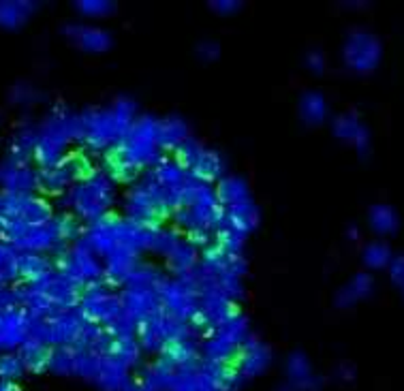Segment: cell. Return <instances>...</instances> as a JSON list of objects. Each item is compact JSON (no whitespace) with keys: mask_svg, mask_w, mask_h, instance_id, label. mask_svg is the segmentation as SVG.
Masks as SVG:
<instances>
[{"mask_svg":"<svg viewBox=\"0 0 404 391\" xmlns=\"http://www.w3.org/2000/svg\"><path fill=\"white\" fill-rule=\"evenodd\" d=\"M24 372V364L17 355H0V378L5 383L17 381Z\"/></svg>","mask_w":404,"mask_h":391,"instance_id":"e0dca14e","label":"cell"},{"mask_svg":"<svg viewBox=\"0 0 404 391\" xmlns=\"http://www.w3.org/2000/svg\"><path fill=\"white\" fill-rule=\"evenodd\" d=\"M5 287V281H3V278H0V289H3Z\"/></svg>","mask_w":404,"mask_h":391,"instance_id":"603a6c76","label":"cell"},{"mask_svg":"<svg viewBox=\"0 0 404 391\" xmlns=\"http://www.w3.org/2000/svg\"><path fill=\"white\" fill-rule=\"evenodd\" d=\"M69 37H73L81 47L90 51H103L109 45V37L103 31H95V28H83V26H69Z\"/></svg>","mask_w":404,"mask_h":391,"instance_id":"5b68a950","label":"cell"},{"mask_svg":"<svg viewBox=\"0 0 404 391\" xmlns=\"http://www.w3.org/2000/svg\"><path fill=\"white\" fill-rule=\"evenodd\" d=\"M77 9L86 11L88 15H105L109 9H113V5L111 3H81L77 5Z\"/></svg>","mask_w":404,"mask_h":391,"instance_id":"44dd1931","label":"cell"},{"mask_svg":"<svg viewBox=\"0 0 404 391\" xmlns=\"http://www.w3.org/2000/svg\"><path fill=\"white\" fill-rule=\"evenodd\" d=\"M19 303V295L17 289H0V313L7 310H15V306Z\"/></svg>","mask_w":404,"mask_h":391,"instance_id":"ffe728a7","label":"cell"},{"mask_svg":"<svg viewBox=\"0 0 404 391\" xmlns=\"http://www.w3.org/2000/svg\"><path fill=\"white\" fill-rule=\"evenodd\" d=\"M60 169L65 172V176L71 180V178H92V163H90V158L86 156V154H71V156H67L63 163H60Z\"/></svg>","mask_w":404,"mask_h":391,"instance_id":"7c38bea8","label":"cell"},{"mask_svg":"<svg viewBox=\"0 0 404 391\" xmlns=\"http://www.w3.org/2000/svg\"><path fill=\"white\" fill-rule=\"evenodd\" d=\"M28 315L15 310L0 313V351L22 347L28 340Z\"/></svg>","mask_w":404,"mask_h":391,"instance_id":"7a4b0ae2","label":"cell"},{"mask_svg":"<svg viewBox=\"0 0 404 391\" xmlns=\"http://www.w3.org/2000/svg\"><path fill=\"white\" fill-rule=\"evenodd\" d=\"M323 111H325V105H323V99L319 94H306L304 101H302V114L306 116V120L310 122H316L323 118Z\"/></svg>","mask_w":404,"mask_h":391,"instance_id":"ac0fdd59","label":"cell"},{"mask_svg":"<svg viewBox=\"0 0 404 391\" xmlns=\"http://www.w3.org/2000/svg\"><path fill=\"white\" fill-rule=\"evenodd\" d=\"M214 9H225V11H229V9H238L240 5L238 3H216V5H212Z\"/></svg>","mask_w":404,"mask_h":391,"instance_id":"7402d4cb","label":"cell"},{"mask_svg":"<svg viewBox=\"0 0 404 391\" xmlns=\"http://www.w3.org/2000/svg\"><path fill=\"white\" fill-rule=\"evenodd\" d=\"M67 182H69V178L60 169V165L45 167L41 174H37V186H41L45 192H60Z\"/></svg>","mask_w":404,"mask_h":391,"instance_id":"5bb4252c","label":"cell"},{"mask_svg":"<svg viewBox=\"0 0 404 391\" xmlns=\"http://www.w3.org/2000/svg\"><path fill=\"white\" fill-rule=\"evenodd\" d=\"M0 184L7 188V192L31 194V190L37 186V174L26 165H15L9 160L0 167Z\"/></svg>","mask_w":404,"mask_h":391,"instance_id":"3957f363","label":"cell"},{"mask_svg":"<svg viewBox=\"0 0 404 391\" xmlns=\"http://www.w3.org/2000/svg\"><path fill=\"white\" fill-rule=\"evenodd\" d=\"M35 9L33 3H0V26L15 28L19 26L31 11Z\"/></svg>","mask_w":404,"mask_h":391,"instance_id":"30bf717a","label":"cell"},{"mask_svg":"<svg viewBox=\"0 0 404 391\" xmlns=\"http://www.w3.org/2000/svg\"><path fill=\"white\" fill-rule=\"evenodd\" d=\"M15 276H17V253L11 246L0 244V278L9 283Z\"/></svg>","mask_w":404,"mask_h":391,"instance_id":"2e32d148","label":"cell"},{"mask_svg":"<svg viewBox=\"0 0 404 391\" xmlns=\"http://www.w3.org/2000/svg\"><path fill=\"white\" fill-rule=\"evenodd\" d=\"M191 169L195 176L204 178V180H212L223 172V160L216 152H208L201 150V154L195 158V163L191 165Z\"/></svg>","mask_w":404,"mask_h":391,"instance_id":"9c48e42d","label":"cell"},{"mask_svg":"<svg viewBox=\"0 0 404 391\" xmlns=\"http://www.w3.org/2000/svg\"><path fill=\"white\" fill-rule=\"evenodd\" d=\"M105 167H107V172L118 180H131L137 174V165L129 158L124 148L111 150L105 158Z\"/></svg>","mask_w":404,"mask_h":391,"instance_id":"52a82bcc","label":"cell"},{"mask_svg":"<svg viewBox=\"0 0 404 391\" xmlns=\"http://www.w3.org/2000/svg\"><path fill=\"white\" fill-rule=\"evenodd\" d=\"M47 274H49L47 261L41 255H35V253L17 255V276L37 283V281H41V278H45Z\"/></svg>","mask_w":404,"mask_h":391,"instance_id":"ba28073f","label":"cell"},{"mask_svg":"<svg viewBox=\"0 0 404 391\" xmlns=\"http://www.w3.org/2000/svg\"><path fill=\"white\" fill-rule=\"evenodd\" d=\"M184 139H186V126L180 120H167L156 128V142H161L167 148L180 146Z\"/></svg>","mask_w":404,"mask_h":391,"instance_id":"8fae6325","label":"cell"},{"mask_svg":"<svg viewBox=\"0 0 404 391\" xmlns=\"http://www.w3.org/2000/svg\"><path fill=\"white\" fill-rule=\"evenodd\" d=\"M169 255H171V263L176 265L180 272L188 269V267L193 265V261H195V257H193V253H191V250H186V248L182 250L180 246H176V248H173Z\"/></svg>","mask_w":404,"mask_h":391,"instance_id":"d6986e66","label":"cell"},{"mask_svg":"<svg viewBox=\"0 0 404 391\" xmlns=\"http://www.w3.org/2000/svg\"><path fill=\"white\" fill-rule=\"evenodd\" d=\"M229 220H231V227L238 229V231H244V229H250L257 225V210L244 201V203H238L231 208L229 212Z\"/></svg>","mask_w":404,"mask_h":391,"instance_id":"9a60e30c","label":"cell"},{"mask_svg":"<svg viewBox=\"0 0 404 391\" xmlns=\"http://www.w3.org/2000/svg\"><path fill=\"white\" fill-rule=\"evenodd\" d=\"M246 186L242 180H236V178H227L220 182L218 186V199L227 206H238V203H244L246 201Z\"/></svg>","mask_w":404,"mask_h":391,"instance_id":"4fadbf2b","label":"cell"},{"mask_svg":"<svg viewBox=\"0 0 404 391\" xmlns=\"http://www.w3.org/2000/svg\"><path fill=\"white\" fill-rule=\"evenodd\" d=\"M73 201H75L77 210H81V214H86V216L99 214L109 201V188L103 180L90 178V182H86V184L75 188Z\"/></svg>","mask_w":404,"mask_h":391,"instance_id":"6da1fadb","label":"cell"},{"mask_svg":"<svg viewBox=\"0 0 404 391\" xmlns=\"http://www.w3.org/2000/svg\"><path fill=\"white\" fill-rule=\"evenodd\" d=\"M49 351L45 349L43 342L37 340H26L19 347V361L24 364V368L28 370H43L45 366H49Z\"/></svg>","mask_w":404,"mask_h":391,"instance_id":"277c9868","label":"cell"},{"mask_svg":"<svg viewBox=\"0 0 404 391\" xmlns=\"http://www.w3.org/2000/svg\"><path fill=\"white\" fill-rule=\"evenodd\" d=\"M17 218L22 222H26V225H45V222H49V208L45 201L41 199H35L31 197V194H26L24 201H22V208H19V214Z\"/></svg>","mask_w":404,"mask_h":391,"instance_id":"8992f818","label":"cell"}]
</instances>
